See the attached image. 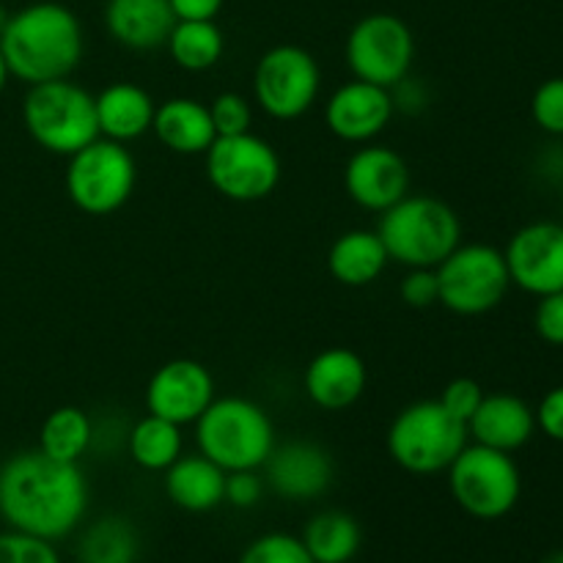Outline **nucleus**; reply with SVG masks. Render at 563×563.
Masks as SVG:
<instances>
[{"label":"nucleus","mask_w":563,"mask_h":563,"mask_svg":"<svg viewBox=\"0 0 563 563\" xmlns=\"http://www.w3.org/2000/svg\"><path fill=\"white\" fill-rule=\"evenodd\" d=\"M86 506L88 487L77 465L25 451L0 467V517L14 531L55 542L80 526Z\"/></svg>","instance_id":"nucleus-1"},{"label":"nucleus","mask_w":563,"mask_h":563,"mask_svg":"<svg viewBox=\"0 0 563 563\" xmlns=\"http://www.w3.org/2000/svg\"><path fill=\"white\" fill-rule=\"evenodd\" d=\"M152 93L135 82H113L97 97L99 135L115 143H130L146 135L154 121Z\"/></svg>","instance_id":"nucleus-21"},{"label":"nucleus","mask_w":563,"mask_h":563,"mask_svg":"<svg viewBox=\"0 0 563 563\" xmlns=\"http://www.w3.org/2000/svg\"><path fill=\"white\" fill-rule=\"evenodd\" d=\"M416 58V38L405 20L394 14H368L346 38V64L355 80L394 88L405 80Z\"/></svg>","instance_id":"nucleus-11"},{"label":"nucleus","mask_w":563,"mask_h":563,"mask_svg":"<svg viewBox=\"0 0 563 563\" xmlns=\"http://www.w3.org/2000/svg\"><path fill=\"white\" fill-rule=\"evenodd\" d=\"M104 25L110 36L130 49H157L176 25L170 0H108Z\"/></svg>","instance_id":"nucleus-20"},{"label":"nucleus","mask_w":563,"mask_h":563,"mask_svg":"<svg viewBox=\"0 0 563 563\" xmlns=\"http://www.w3.org/2000/svg\"><path fill=\"white\" fill-rule=\"evenodd\" d=\"M533 432H537V412L515 394L484 396L467 423V434H473L478 445L504 451V454L522 449L533 438Z\"/></svg>","instance_id":"nucleus-19"},{"label":"nucleus","mask_w":563,"mask_h":563,"mask_svg":"<svg viewBox=\"0 0 563 563\" xmlns=\"http://www.w3.org/2000/svg\"><path fill=\"white\" fill-rule=\"evenodd\" d=\"M152 130L165 148L176 154H207L218 132H214L209 104L196 99L176 97L157 104Z\"/></svg>","instance_id":"nucleus-22"},{"label":"nucleus","mask_w":563,"mask_h":563,"mask_svg":"<svg viewBox=\"0 0 563 563\" xmlns=\"http://www.w3.org/2000/svg\"><path fill=\"white\" fill-rule=\"evenodd\" d=\"M207 176L214 190L231 201H262L278 187L280 157L264 137L251 132L214 137L207 148Z\"/></svg>","instance_id":"nucleus-10"},{"label":"nucleus","mask_w":563,"mask_h":563,"mask_svg":"<svg viewBox=\"0 0 563 563\" xmlns=\"http://www.w3.org/2000/svg\"><path fill=\"white\" fill-rule=\"evenodd\" d=\"M401 300L410 308H429L440 302L438 273L432 267H412L401 280Z\"/></svg>","instance_id":"nucleus-36"},{"label":"nucleus","mask_w":563,"mask_h":563,"mask_svg":"<svg viewBox=\"0 0 563 563\" xmlns=\"http://www.w3.org/2000/svg\"><path fill=\"white\" fill-rule=\"evenodd\" d=\"M198 449L225 473L264 467L275 449V429L256 401L225 396L214 399L196 421Z\"/></svg>","instance_id":"nucleus-4"},{"label":"nucleus","mask_w":563,"mask_h":563,"mask_svg":"<svg viewBox=\"0 0 563 563\" xmlns=\"http://www.w3.org/2000/svg\"><path fill=\"white\" fill-rule=\"evenodd\" d=\"M135 159L124 143L97 137L69 157L66 192L86 214H113L135 190Z\"/></svg>","instance_id":"nucleus-8"},{"label":"nucleus","mask_w":563,"mask_h":563,"mask_svg":"<svg viewBox=\"0 0 563 563\" xmlns=\"http://www.w3.org/2000/svg\"><path fill=\"white\" fill-rule=\"evenodd\" d=\"M390 99H394V110H405V113H418L427 104V88L418 80H410V75L401 82L390 88Z\"/></svg>","instance_id":"nucleus-39"},{"label":"nucleus","mask_w":563,"mask_h":563,"mask_svg":"<svg viewBox=\"0 0 563 563\" xmlns=\"http://www.w3.org/2000/svg\"><path fill=\"white\" fill-rule=\"evenodd\" d=\"M262 478L256 471H234L225 476V500L236 509H251L262 500Z\"/></svg>","instance_id":"nucleus-37"},{"label":"nucleus","mask_w":563,"mask_h":563,"mask_svg":"<svg viewBox=\"0 0 563 563\" xmlns=\"http://www.w3.org/2000/svg\"><path fill=\"white\" fill-rule=\"evenodd\" d=\"M170 9H174L176 20H214L223 9V0H170Z\"/></svg>","instance_id":"nucleus-40"},{"label":"nucleus","mask_w":563,"mask_h":563,"mask_svg":"<svg viewBox=\"0 0 563 563\" xmlns=\"http://www.w3.org/2000/svg\"><path fill=\"white\" fill-rule=\"evenodd\" d=\"M240 563H313L302 539L289 533H267L247 544Z\"/></svg>","instance_id":"nucleus-30"},{"label":"nucleus","mask_w":563,"mask_h":563,"mask_svg":"<svg viewBox=\"0 0 563 563\" xmlns=\"http://www.w3.org/2000/svg\"><path fill=\"white\" fill-rule=\"evenodd\" d=\"M344 185L357 207L385 212L410 192V168L394 148L366 146L346 163Z\"/></svg>","instance_id":"nucleus-15"},{"label":"nucleus","mask_w":563,"mask_h":563,"mask_svg":"<svg viewBox=\"0 0 563 563\" xmlns=\"http://www.w3.org/2000/svg\"><path fill=\"white\" fill-rule=\"evenodd\" d=\"M366 363L346 346L319 352L306 368L308 399L328 412H339L355 405L366 390Z\"/></svg>","instance_id":"nucleus-18"},{"label":"nucleus","mask_w":563,"mask_h":563,"mask_svg":"<svg viewBox=\"0 0 563 563\" xmlns=\"http://www.w3.org/2000/svg\"><path fill=\"white\" fill-rule=\"evenodd\" d=\"M209 115H212L218 137L251 132V104H247V99H242L240 93H220V97H214L212 104H209Z\"/></svg>","instance_id":"nucleus-32"},{"label":"nucleus","mask_w":563,"mask_h":563,"mask_svg":"<svg viewBox=\"0 0 563 563\" xmlns=\"http://www.w3.org/2000/svg\"><path fill=\"white\" fill-rule=\"evenodd\" d=\"M168 49L170 58L187 71H207L223 55V33L214 25V20H196L185 22L176 20L174 31L168 36Z\"/></svg>","instance_id":"nucleus-28"},{"label":"nucleus","mask_w":563,"mask_h":563,"mask_svg":"<svg viewBox=\"0 0 563 563\" xmlns=\"http://www.w3.org/2000/svg\"><path fill=\"white\" fill-rule=\"evenodd\" d=\"M542 563H563V550H559V553H553V555H548V559H544Z\"/></svg>","instance_id":"nucleus-42"},{"label":"nucleus","mask_w":563,"mask_h":563,"mask_svg":"<svg viewBox=\"0 0 563 563\" xmlns=\"http://www.w3.org/2000/svg\"><path fill=\"white\" fill-rule=\"evenodd\" d=\"M379 240L405 267H438L462 245V223L449 203L429 196H405L385 209Z\"/></svg>","instance_id":"nucleus-3"},{"label":"nucleus","mask_w":563,"mask_h":563,"mask_svg":"<svg viewBox=\"0 0 563 563\" xmlns=\"http://www.w3.org/2000/svg\"><path fill=\"white\" fill-rule=\"evenodd\" d=\"M0 53L14 77L31 82L64 80L82 58V27L60 3H33L9 16Z\"/></svg>","instance_id":"nucleus-2"},{"label":"nucleus","mask_w":563,"mask_h":563,"mask_svg":"<svg viewBox=\"0 0 563 563\" xmlns=\"http://www.w3.org/2000/svg\"><path fill=\"white\" fill-rule=\"evenodd\" d=\"M467 427L443 410L440 401H416L394 418L388 451L399 467L416 476L449 471L467 445Z\"/></svg>","instance_id":"nucleus-6"},{"label":"nucleus","mask_w":563,"mask_h":563,"mask_svg":"<svg viewBox=\"0 0 563 563\" xmlns=\"http://www.w3.org/2000/svg\"><path fill=\"white\" fill-rule=\"evenodd\" d=\"M511 284L528 295L563 289V225L539 220L517 231L504 251Z\"/></svg>","instance_id":"nucleus-13"},{"label":"nucleus","mask_w":563,"mask_h":563,"mask_svg":"<svg viewBox=\"0 0 563 563\" xmlns=\"http://www.w3.org/2000/svg\"><path fill=\"white\" fill-rule=\"evenodd\" d=\"M533 121L550 135H563V77H550L531 99Z\"/></svg>","instance_id":"nucleus-33"},{"label":"nucleus","mask_w":563,"mask_h":563,"mask_svg":"<svg viewBox=\"0 0 563 563\" xmlns=\"http://www.w3.org/2000/svg\"><path fill=\"white\" fill-rule=\"evenodd\" d=\"M440 306L460 317H482L504 302L511 278L506 258L493 245H460L434 267Z\"/></svg>","instance_id":"nucleus-9"},{"label":"nucleus","mask_w":563,"mask_h":563,"mask_svg":"<svg viewBox=\"0 0 563 563\" xmlns=\"http://www.w3.org/2000/svg\"><path fill=\"white\" fill-rule=\"evenodd\" d=\"M130 456L143 471H168L181 456V432L176 423L148 412L126 434Z\"/></svg>","instance_id":"nucleus-27"},{"label":"nucleus","mask_w":563,"mask_h":563,"mask_svg":"<svg viewBox=\"0 0 563 563\" xmlns=\"http://www.w3.org/2000/svg\"><path fill=\"white\" fill-rule=\"evenodd\" d=\"M449 484L460 509L476 520H500L515 509L522 493L520 467L511 454L478 443L465 445L451 462Z\"/></svg>","instance_id":"nucleus-7"},{"label":"nucleus","mask_w":563,"mask_h":563,"mask_svg":"<svg viewBox=\"0 0 563 563\" xmlns=\"http://www.w3.org/2000/svg\"><path fill=\"white\" fill-rule=\"evenodd\" d=\"M313 563H350L361 550V526L344 511H322L302 533Z\"/></svg>","instance_id":"nucleus-25"},{"label":"nucleus","mask_w":563,"mask_h":563,"mask_svg":"<svg viewBox=\"0 0 563 563\" xmlns=\"http://www.w3.org/2000/svg\"><path fill=\"white\" fill-rule=\"evenodd\" d=\"M93 443V423L80 407H58L42 423L38 434V451L47 454L49 460L69 462L77 465L82 454Z\"/></svg>","instance_id":"nucleus-26"},{"label":"nucleus","mask_w":563,"mask_h":563,"mask_svg":"<svg viewBox=\"0 0 563 563\" xmlns=\"http://www.w3.org/2000/svg\"><path fill=\"white\" fill-rule=\"evenodd\" d=\"M225 476L229 473L203 454L179 456L165 471V493L179 509L203 515V511L218 509L225 500Z\"/></svg>","instance_id":"nucleus-23"},{"label":"nucleus","mask_w":563,"mask_h":563,"mask_svg":"<svg viewBox=\"0 0 563 563\" xmlns=\"http://www.w3.org/2000/svg\"><path fill=\"white\" fill-rule=\"evenodd\" d=\"M22 119L38 146L64 157H71L99 137L97 97L66 77L31 86Z\"/></svg>","instance_id":"nucleus-5"},{"label":"nucleus","mask_w":563,"mask_h":563,"mask_svg":"<svg viewBox=\"0 0 563 563\" xmlns=\"http://www.w3.org/2000/svg\"><path fill=\"white\" fill-rule=\"evenodd\" d=\"M319 64L308 49L280 44L262 55L253 75L258 108L278 121L300 119L319 97Z\"/></svg>","instance_id":"nucleus-12"},{"label":"nucleus","mask_w":563,"mask_h":563,"mask_svg":"<svg viewBox=\"0 0 563 563\" xmlns=\"http://www.w3.org/2000/svg\"><path fill=\"white\" fill-rule=\"evenodd\" d=\"M390 262L383 240L377 231H346L333 242L328 253V269L339 284L344 286H368L383 275L385 264Z\"/></svg>","instance_id":"nucleus-24"},{"label":"nucleus","mask_w":563,"mask_h":563,"mask_svg":"<svg viewBox=\"0 0 563 563\" xmlns=\"http://www.w3.org/2000/svg\"><path fill=\"white\" fill-rule=\"evenodd\" d=\"M9 66H5V58H3V53H0V91H3L5 88V80H9Z\"/></svg>","instance_id":"nucleus-41"},{"label":"nucleus","mask_w":563,"mask_h":563,"mask_svg":"<svg viewBox=\"0 0 563 563\" xmlns=\"http://www.w3.org/2000/svg\"><path fill=\"white\" fill-rule=\"evenodd\" d=\"M533 328L544 344L563 346V289L539 297V306L533 311Z\"/></svg>","instance_id":"nucleus-35"},{"label":"nucleus","mask_w":563,"mask_h":563,"mask_svg":"<svg viewBox=\"0 0 563 563\" xmlns=\"http://www.w3.org/2000/svg\"><path fill=\"white\" fill-rule=\"evenodd\" d=\"M394 113V99L388 88L352 80L328 99L324 119H328L330 132L341 141L368 143L388 126Z\"/></svg>","instance_id":"nucleus-17"},{"label":"nucleus","mask_w":563,"mask_h":563,"mask_svg":"<svg viewBox=\"0 0 563 563\" xmlns=\"http://www.w3.org/2000/svg\"><path fill=\"white\" fill-rule=\"evenodd\" d=\"M537 427L555 443H563V385L550 390L537 407Z\"/></svg>","instance_id":"nucleus-38"},{"label":"nucleus","mask_w":563,"mask_h":563,"mask_svg":"<svg viewBox=\"0 0 563 563\" xmlns=\"http://www.w3.org/2000/svg\"><path fill=\"white\" fill-rule=\"evenodd\" d=\"M264 471L273 493L286 500H313L333 484V460L322 445L308 440L275 445Z\"/></svg>","instance_id":"nucleus-16"},{"label":"nucleus","mask_w":563,"mask_h":563,"mask_svg":"<svg viewBox=\"0 0 563 563\" xmlns=\"http://www.w3.org/2000/svg\"><path fill=\"white\" fill-rule=\"evenodd\" d=\"M0 563H60L53 542L11 531L0 533Z\"/></svg>","instance_id":"nucleus-31"},{"label":"nucleus","mask_w":563,"mask_h":563,"mask_svg":"<svg viewBox=\"0 0 563 563\" xmlns=\"http://www.w3.org/2000/svg\"><path fill=\"white\" fill-rule=\"evenodd\" d=\"M482 399H484V390L476 379L456 377L445 385L443 396H440L438 401L443 405V410L449 412V416H454L456 421H462L467 427L473 412H476L478 405H482Z\"/></svg>","instance_id":"nucleus-34"},{"label":"nucleus","mask_w":563,"mask_h":563,"mask_svg":"<svg viewBox=\"0 0 563 563\" xmlns=\"http://www.w3.org/2000/svg\"><path fill=\"white\" fill-rule=\"evenodd\" d=\"M80 563H135L137 537L135 528L121 517H104L93 522L77 548Z\"/></svg>","instance_id":"nucleus-29"},{"label":"nucleus","mask_w":563,"mask_h":563,"mask_svg":"<svg viewBox=\"0 0 563 563\" xmlns=\"http://www.w3.org/2000/svg\"><path fill=\"white\" fill-rule=\"evenodd\" d=\"M214 401V379L198 361H170L154 372L146 388V405L152 416L185 427L196 423Z\"/></svg>","instance_id":"nucleus-14"},{"label":"nucleus","mask_w":563,"mask_h":563,"mask_svg":"<svg viewBox=\"0 0 563 563\" xmlns=\"http://www.w3.org/2000/svg\"><path fill=\"white\" fill-rule=\"evenodd\" d=\"M9 11L3 9V5H0V33H3V27H5V22H9Z\"/></svg>","instance_id":"nucleus-43"}]
</instances>
